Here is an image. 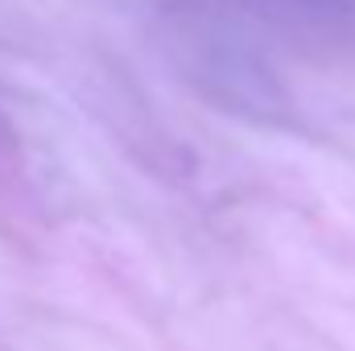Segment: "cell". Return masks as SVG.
Segmentation results:
<instances>
[]
</instances>
